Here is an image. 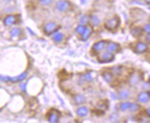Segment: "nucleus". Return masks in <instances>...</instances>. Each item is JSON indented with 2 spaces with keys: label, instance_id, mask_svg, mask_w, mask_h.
Masks as SVG:
<instances>
[{
  "label": "nucleus",
  "instance_id": "nucleus-6",
  "mask_svg": "<svg viewBox=\"0 0 150 123\" xmlns=\"http://www.w3.org/2000/svg\"><path fill=\"white\" fill-rule=\"evenodd\" d=\"M46 121L49 123H59L60 122V112L58 109H49L46 113Z\"/></svg>",
  "mask_w": 150,
  "mask_h": 123
},
{
  "label": "nucleus",
  "instance_id": "nucleus-18",
  "mask_svg": "<svg viewBox=\"0 0 150 123\" xmlns=\"http://www.w3.org/2000/svg\"><path fill=\"white\" fill-rule=\"evenodd\" d=\"M64 39H66V35H64V32H62V31H58L55 35L52 36V40L54 44H62Z\"/></svg>",
  "mask_w": 150,
  "mask_h": 123
},
{
  "label": "nucleus",
  "instance_id": "nucleus-15",
  "mask_svg": "<svg viewBox=\"0 0 150 123\" xmlns=\"http://www.w3.org/2000/svg\"><path fill=\"white\" fill-rule=\"evenodd\" d=\"M107 51H109V53H113V54H117V53L121 51V45H119L118 42H114V41H108Z\"/></svg>",
  "mask_w": 150,
  "mask_h": 123
},
{
  "label": "nucleus",
  "instance_id": "nucleus-8",
  "mask_svg": "<svg viewBox=\"0 0 150 123\" xmlns=\"http://www.w3.org/2000/svg\"><path fill=\"white\" fill-rule=\"evenodd\" d=\"M134 51L136 54H146L149 51V45L142 40H139L134 45Z\"/></svg>",
  "mask_w": 150,
  "mask_h": 123
},
{
  "label": "nucleus",
  "instance_id": "nucleus-35",
  "mask_svg": "<svg viewBox=\"0 0 150 123\" xmlns=\"http://www.w3.org/2000/svg\"><path fill=\"white\" fill-rule=\"evenodd\" d=\"M68 123H74V122H68Z\"/></svg>",
  "mask_w": 150,
  "mask_h": 123
},
{
  "label": "nucleus",
  "instance_id": "nucleus-5",
  "mask_svg": "<svg viewBox=\"0 0 150 123\" xmlns=\"http://www.w3.org/2000/svg\"><path fill=\"white\" fill-rule=\"evenodd\" d=\"M121 25V20L118 17H110L104 22V28L107 31H115Z\"/></svg>",
  "mask_w": 150,
  "mask_h": 123
},
{
  "label": "nucleus",
  "instance_id": "nucleus-7",
  "mask_svg": "<svg viewBox=\"0 0 150 123\" xmlns=\"http://www.w3.org/2000/svg\"><path fill=\"white\" fill-rule=\"evenodd\" d=\"M27 77V72H22L21 74L14 77H9V76H1V82H11V83H21L23 80Z\"/></svg>",
  "mask_w": 150,
  "mask_h": 123
},
{
  "label": "nucleus",
  "instance_id": "nucleus-21",
  "mask_svg": "<svg viewBox=\"0 0 150 123\" xmlns=\"http://www.w3.org/2000/svg\"><path fill=\"white\" fill-rule=\"evenodd\" d=\"M131 104H132V102H131V101H128V100L121 101V102H119V105H118V110H119V112H122V113H125V112H129Z\"/></svg>",
  "mask_w": 150,
  "mask_h": 123
},
{
  "label": "nucleus",
  "instance_id": "nucleus-12",
  "mask_svg": "<svg viewBox=\"0 0 150 123\" xmlns=\"http://www.w3.org/2000/svg\"><path fill=\"white\" fill-rule=\"evenodd\" d=\"M101 77H103V80L107 82L108 85H112L115 82V76L113 74V72H112L110 69H105L101 72Z\"/></svg>",
  "mask_w": 150,
  "mask_h": 123
},
{
  "label": "nucleus",
  "instance_id": "nucleus-3",
  "mask_svg": "<svg viewBox=\"0 0 150 123\" xmlns=\"http://www.w3.org/2000/svg\"><path fill=\"white\" fill-rule=\"evenodd\" d=\"M73 9V5L68 0H57L55 3V10L58 13H68Z\"/></svg>",
  "mask_w": 150,
  "mask_h": 123
},
{
  "label": "nucleus",
  "instance_id": "nucleus-19",
  "mask_svg": "<svg viewBox=\"0 0 150 123\" xmlns=\"http://www.w3.org/2000/svg\"><path fill=\"white\" fill-rule=\"evenodd\" d=\"M9 35H11L12 39H19V37L22 36V30L19 28V27L14 26L11 28V31H9Z\"/></svg>",
  "mask_w": 150,
  "mask_h": 123
},
{
  "label": "nucleus",
  "instance_id": "nucleus-16",
  "mask_svg": "<svg viewBox=\"0 0 150 123\" xmlns=\"http://www.w3.org/2000/svg\"><path fill=\"white\" fill-rule=\"evenodd\" d=\"M93 33H94V27L91 26V25L90 26H86V30H85V32L80 36V40L85 42V41H87L91 36H93Z\"/></svg>",
  "mask_w": 150,
  "mask_h": 123
},
{
  "label": "nucleus",
  "instance_id": "nucleus-36",
  "mask_svg": "<svg viewBox=\"0 0 150 123\" xmlns=\"http://www.w3.org/2000/svg\"><path fill=\"white\" fill-rule=\"evenodd\" d=\"M74 123H80V122H74Z\"/></svg>",
  "mask_w": 150,
  "mask_h": 123
},
{
  "label": "nucleus",
  "instance_id": "nucleus-27",
  "mask_svg": "<svg viewBox=\"0 0 150 123\" xmlns=\"http://www.w3.org/2000/svg\"><path fill=\"white\" fill-rule=\"evenodd\" d=\"M140 109H141V104H139V102L136 101V102H132V104H131L129 112H131V113H137V112H140Z\"/></svg>",
  "mask_w": 150,
  "mask_h": 123
},
{
  "label": "nucleus",
  "instance_id": "nucleus-29",
  "mask_svg": "<svg viewBox=\"0 0 150 123\" xmlns=\"http://www.w3.org/2000/svg\"><path fill=\"white\" fill-rule=\"evenodd\" d=\"M53 3V0H39V4L41 6H49Z\"/></svg>",
  "mask_w": 150,
  "mask_h": 123
},
{
  "label": "nucleus",
  "instance_id": "nucleus-31",
  "mask_svg": "<svg viewBox=\"0 0 150 123\" xmlns=\"http://www.w3.org/2000/svg\"><path fill=\"white\" fill-rule=\"evenodd\" d=\"M144 41L146 44H148V45H150V33H146L145 35V39H144Z\"/></svg>",
  "mask_w": 150,
  "mask_h": 123
},
{
  "label": "nucleus",
  "instance_id": "nucleus-37",
  "mask_svg": "<svg viewBox=\"0 0 150 123\" xmlns=\"http://www.w3.org/2000/svg\"><path fill=\"white\" fill-rule=\"evenodd\" d=\"M149 122H150V119H149Z\"/></svg>",
  "mask_w": 150,
  "mask_h": 123
},
{
  "label": "nucleus",
  "instance_id": "nucleus-28",
  "mask_svg": "<svg viewBox=\"0 0 150 123\" xmlns=\"http://www.w3.org/2000/svg\"><path fill=\"white\" fill-rule=\"evenodd\" d=\"M139 82H141V78L139 77V74H137V73H132V76H131V82H129V83L134 85V86H136Z\"/></svg>",
  "mask_w": 150,
  "mask_h": 123
},
{
  "label": "nucleus",
  "instance_id": "nucleus-26",
  "mask_svg": "<svg viewBox=\"0 0 150 123\" xmlns=\"http://www.w3.org/2000/svg\"><path fill=\"white\" fill-rule=\"evenodd\" d=\"M107 108H108V102L107 101H99V104H96V109L98 110H101V112H105L107 110Z\"/></svg>",
  "mask_w": 150,
  "mask_h": 123
},
{
  "label": "nucleus",
  "instance_id": "nucleus-2",
  "mask_svg": "<svg viewBox=\"0 0 150 123\" xmlns=\"http://www.w3.org/2000/svg\"><path fill=\"white\" fill-rule=\"evenodd\" d=\"M21 23V16L19 14H6L3 18V25L5 27H14Z\"/></svg>",
  "mask_w": 150,
  "mask_h": 123
},
{
  "label": "nucleus",
  "instance_id": "nucleus-24",
  "mask_svg": "<svg viewBox=\"0 0 150 123\" xmlns=\"http://www.w3.org/2000/svg\"><path fill=\"white\" fill-rule=\"evenodd\" d=\"M88 23H90V14H82V16H80V18H78V25L88 26Z\"/></svg>",
  "mask_w": 150,
  "mask_h": 123
},
{
  "label": "nucleus",
  "instance_id": "nucleus-9",
  "mask_svg": "<svg viewBox=\"0 0 150 123\" xmlns=\"http://www.w3.org/2000/svg\"><path fill=\"white\" fill-rule=\"evenodd\" d=\"M114 54L113 53H109V51H104L101 53L100 55H98V62L99 63H110V62L114 60Z\"/></svg>",
  "mask_w": 150,
  "mask_h": 123
},
{
  "label": "nucleus",
  "instance_id": "nucleus-23",
  "mask_svg": "<svg viewBox=\"0 0 150 123\" xmlns=\"http://www.w3.org/2000/svg\"><path fill=\"white\" fill-rule=\"evenodd\" d=\"M142 27H136V26H134L131 28V35L134 36V37H136V39H140V36L142 35Z\"/></svg>",
  "mask_w": 150,
  "mask_h": 123
},
{
  "label": "nucleus",
  "instance_id": "nucleus-38",
  "mask_svg": "<svg viewBox=\"0 0 150 123\" xmlns=\"http://www.w3.org/2000/svg\"><path fill=\"white\" fill-rule=\"evenodd\" d=\"M37 1H39V0H37Z\"/></svg>",
  "mask_w": 150,
  "mask_h": 123
},
{
  "label": "nucleus",
  "instance_id": "nucleus-1",
  "mask_svg": "<svg viewBox=\"0 0 150 123\" xmlns=\"http://www.w3.org/2000/svg\"><path fill=\"white\" fill-rule=\"evenodd\" d=\"M58 31H60V25L54 22V20H49V22H45L42 25V32H44V35H46V36L55 35Z\"/></svg>",
  "mask_w": 150,
  "mask_h": 123
},
{
  "label": "nucleus",
  "instance_id": "nucleus-13",
  "mask_svg": "<svg viewBox=\"0 0 150 123\" xmlns=\"http://www.w3.org/2000/svg\"><path fill=\"white\" fill-rule=\"evenodd\" d=\"M72 101H73L74 105H77V107L85 105V102H86V96H85L83 94H81V92H76V94H72Z\"/></svg>",
  "mask_w": 150,
  "mask_h": 123
},
{
  "label": "nucleus",
  "instance_id": "nucleus-30",
  "mask_svg": "<svg viewBox=\"0 0 150 123\" xmlns=\"http://www.w3.org/2000/svg\"><path fill=\"white\" fill-rule=\"evenodd\" d=\"M142 31H144V33H150V22H146L144 26H142Z\"/></svg>",
  "mask_w": 150,
  "mask_h": 123
},
{
  "label": "nucleus",
  "instance_id": "nucleus-22",
  "mask_svg": "<svg viewBox=\"0 0 150 123\" xmlns=\"http://www.w3.org/2000/svg\"><path fill=\"white\" fill-rule=\"evenodd\" d=\"M110 71L113 72V74H114L115 77H122L125 74V72H126L125 67H122V66H114Z\"/></svg>",
  "mask_w": 150,
  "mask_h": 123
},
{
  "label": "nucleus",
  "instance_id": "nucleus-17",
  "mask_svg": "<svg viewBox=\"0 0 150 123\" xmlns=\"http://www.w3.org/2000/svg\"><path fill=\"white\" fill-rule=\"evenodd\" d=\"M129 95H131V92H129V90L128 88H126V87H123V88H121V90L118 91V99L121 101H125V100H127V99L129 98Z\"/></svg>",
  "mask_w": 150,
  "mask_h": 123
},
{
  "label": "nucleus",
  "instance_id": "nucleus-34",
  "mask_svg": "<svg viewBox=\"0 0 150 123\" xmlns=\"http://www.w3.org/2000/svg\"><path fill=\"white\" fill-rule=\"evenodd\" d=\"M148 92H149V96H150V88H149V90H148Z\"/></svg>",
  "mask_w": 150,
  "mask_h": 123
},
{
  "label": "nucleus",
  "instance_id": "nucleus-14",
  "mask_svg": "<svg viewBox=\"0 0 150 123\" xmlns=\"http://www.w3.org/2000/svg\"><path fill=\"white\" fill-rule=\"evenodd\" d=\"M76 114L78 118H87L88 114H90V109H88L86 105H80L76 109Z\"/></svg>",
  "mask_w": 150,
  "mask_h": 123
},
{
  "label": "nucleus",
  "instance_id": "nucleus-10",
  "mask_svg": "<svg viewBox=\"0 0 150 123\" xmlns=\"http://www.w3.org/2000/svg\"><path fill=\"white\" fill-rule=\"evenodd\" d=\"M94 80H95V72L87 71L80 76V85L81 83H90V82H93Z\"/></svg>",
  "mask_w": 150,
  "mask_h": 123
},
{
  "label": "nucleus",
  "instance_id": "nucleus-4",
  "mask_svg": "<svg viewBox=\"0 0 150 123\" xmlns=\"http://www.w3.org/2000/svg\"><path fill=\"white\" fill-rule=\"evenodd\" d=\"M107 44H108L107 40H100V41L94 42V45L91 46V54H94V55H100L101 53L107 51Z\"/></svg>",
  "mask_w": 150,
  "mask_h": 123
},
{
  "label": "nucleus",
  "instance_id": "nucleus-11",
  "mask_svg": "<svg viewBox=\"0 0 150 123\" xmlns=\"http://www.w3.org/2000/svg\"><path fill=\"white\" fill-rule=\"evenodd\" d=\"M136 101H137L139 104H141V105H145V104H148V102L150 101L149 92H148V91H145V90L140 91L139 94H137V96H136Z\"/></svg>",
  "mask_w": 150,
  "mask_h": 123
},
{
  "label": "nucleus",
  "instance_id": "nucleus-33",
  "mask_svg": "<svg viewBox=\"0 0 150 123\" xmlns=\"http://www.w3.org/2000/svg\"><path fill=\"white\" fill-rule=\"evenodd\" d=\"M145 1V4H148V5H150V0H144Z\"/></svg>",
  "mask_w": 150,
  "mask_h": 123
},
{
  "label": "nucleus",
  "instance_id": "nucleus-25",
  "mask_svg": "<svg viewBox=\"0 0 150 123\" xmlns=\"http://www.w3.org/2000/svg\"><path fill=\"white\" fill-rule=\"evenodd\" d=\"M85 30H86V26H82V25H77L76 26V28H74V33L80 37L82 33L85 32Z\"/></svg>",
  "mask_w": 150,
  "mask_h": 123
},
{
  "label": "nucleus",
  "instance_id": "nucleus-32",
  "mask_svg": "<svg viewBox=\"0 0 150 123\" xmlns=\"http://www.w3.org/2000/svg\"><path fill=\"white\" fill-rule=\"evenodd\" d=\"M144 113H145V115H146V117H148V118L150 119V107L146 108L145 110H144Z\"/></svg>",
  "mask_w": 150,
  "mask_h": 123
},
{
  "label": "nucleus",
  "instance_id": "nucleus-20",
  "mask_svg": "<svg viewBox=\"0 0 150 123\" xmlns=\"http://www.w3.org/2000/svg\"><path fill=\"white\" fill-rule=\"evenodd\" d=\"M90 25L93 27H99L101 25V20H100V17L95 13H91L90 14Z\"/></svg>",
  "mask_w": 150,
  "mask_h": 123
}]
</instances>
